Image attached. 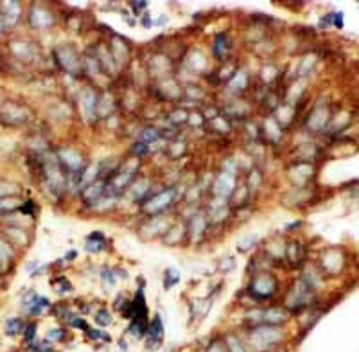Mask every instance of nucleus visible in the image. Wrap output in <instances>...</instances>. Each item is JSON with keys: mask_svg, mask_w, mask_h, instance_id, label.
Masks as SVG:
<instances>
[{"mask_svg": "<svg viewBox=\"0 0 359 352\" xmlns=\"http://www.w3.org/2000/svg\"><path fill=\"white\" fill-rule=\"evenodd\" d=\"M90 333V336H94V340H104V342H108L110 340V336L104 333H99V331H88Z\"/></svg>", "mask_w": 359, "mask_h": 352, "instance_id": "f8f14e48", "label": "nucleus"}, {"mask_svg": "<svg viewBox=\"0 0 359 352\" xmlns=\"http://www.w3.org/2000/svg\"><path fill=\"white\" fill-rule=\"evenodd\" d=\"M148 336L151 338V340H156V342H160V340H162V336H163V325H162V320L158 318V316L153 320V323H151Z\"/></svg>", "mask_w": 359, "mask_h": 352, "instance_id": "7ed1b4c3", "label": "nucleus"}, {"mask_svg": "<svg viewBox=\"0 0 359 352\" xmlns=\"http://www.w3.org/2000/svg\"><path fill=\"white\" fill-rule=\"evenodd\" d=\"M174 198V191H165V193L158 194L156 198L148 205V210L149 212H154V210H162L163 207H167L171 200Z\"/></svg>", "mask_w": 359, "mask_h": 352, "instance_id": "f03ea898", "label": "nucleus"}, {"mask_svg": "<svg viewBox=\"0 0 359 352\" xmlns=\"http://www.w3.org/2000/svg\"><path fill=\"white\" fill-rule=\"evenodd\" d=\"M63 336H65V333H63V329H54V331H51V333H49V340H51V342H56V340H61Z\"/></svg>", "mask_w": 359, "mask_h": 352, "instance_id": "1a4fd4ad", "label": "nucleus"}, {"mask_svg": "<svg viewBox=\"0 0 359 352\" xmlns=\"http://www.w3.org/2000/svg\"><path fill=\"white\" fill-rule=\"evenodd\" d=\"M214 52H215V56H225V52H226V49H228V44H226V38L223 36V34H219L217 38H215V44H214Z\"/></svg>", "mask_w": 359, "mask_h": 352, "instance_id": "20e7f679", "label": "nucleus"}, {"mask_svg": "<svg viewBox=\"0 0 359 352\" xmlns=\"http://www.w3.org/2000/svg\"><path fill=\"white\" fill-rule=\"evenodd\" d=\"M142 24L146 25V27H151V18H149V16H146V18H142Z\"/></svg>", "mask_w": 359, "mask_h": 352, "instance_id": "2eb2a0df", "label": "nucleus"}, {"mask_svg": "<svg viewBox=\"0 0 359 352\" xmlns=\"http://www.w3.org/2000/svg\"><path fill=\"white\" fill-rule=\"evenodd\" d=\"M232 351L234 352H244V349L241 347V343L237 340H232Z\"/></svg>", "mask_w": 359, "mask_h": 352, "instance_id": "4468645a", "label": "nucleus"}, {"mask_svg": "<svg viewBox=\"0 0 359 352\" xmlns=\"http://www.w3.org/2000/svg\"><path fill=\"white\" fill-rule=\"evenodd\" d=\"M0 264H2V262H0Z\"/></svg>", "mask_w": 359, "mask_h": 352, "instance_id": "f3484780", "label": "nucleus"}, {"mask_svg": "<svg viewBox=\"0 0 359 352\" xmlns=\"http://www.w3.org/2000/svg\"><path fill=\"white\" fill-rule=\"evenodd\" d=\"M97 322H99V325H108L110 323V314L106 313V311H101L97 314Z\"/></svg>", "mask_w": 359, "mask_h": 352, "instance_id": "9b49d317", "label": "nucleus"}, {"mask_svg": "<svg viewBox=\"0 0 359 352\" xmlns=\"http://www.w3.org/2000/svg\"><path fill=\"white\" fill-rule=\"evenodd\" d=\"M20 331H22V320L18 318L7 320V323H5V333L9 334V336H13V334H18Z\"/></svg>", "mask_w": 359, "mask_h": 352, "instance_id": "39448f33", "label": "nucleus"}, {"mask_svg": "<svg viewBox=\"0 0 359 352\" xmlns=\"http://www.w3.org/2000/svg\"><path fill=\"white\" fill-rule=\"evenodd\" d=\"M18 205H20L18 200H2V201H0V212L13 210V208H16Z\"/></svg>", "mask_w": 359, "mask_h": 352, "instance_id": "6e6552de", "label": "nucleus"}, {"mask_svg": "<svg viewBox=\"0 0 359 352\" xmlns=\"http://www.w3.org/2000/svg\"><path fill=\"white\" fill-rule=\"evenodd\" d=\"M18 187L14 184H9V182H5V180H0V198H5V196H9V194L16 193Z\"/></svg>", "mask_w": 359, "mask_h": 352, "instance_id": "423d86ee", "label": "nucleus"}, {"mask_svg": "<svg viewBox=\"0 0 359 352\" xmlns=\"http://www.w3.org/2000/svg\"><path fill=\"white\" fill-rule=\"evenodd\" d=\"M70 323H72V325H74V327H81V329H86L85 322H83V320H79V318H72V320H70Z\"/></svg>", "mask_w": 359, "mask_h": 352, "instance_id": "ddd939ff", "label": "nucleus"}, {"mask_svg": "<svg viewBox=\"0 0 359 352\" xmlns=\"http://www.w3.org/2000/svg\"><path fill=\"white\" fill-rule=\"evenodd\" d=\"M273 288H275V280H273L271 277L264 275V277H260V279L255 280L252 290L257 293V297H269V293L273 291Z\"/></svg>", "mask_w": 359, "mask_h": 352, "instance_id": "f257e3e1", "label": "nucleus"}, {"mask_svg": "<svg viewBox=\"0 0 359 352\" xmlns=\"http://www.w3.org/2000/svg\"><path fill=\"white\" fill-rule=\"evenodd\" d=\"M336 25H338V27H341V13H338V15H336Z\"/></svg>", "mask_w": 359, "mask_h": 352, "instance_id": "dca6fc26", "label": "nucleus"}, {"mask_svg": "<svg viewBox=\"0 0 359 352\" xmlns=\"http://www.w3.org/2000/svg\"><path fill=\"white\" fill-rule=\"evenodd\" d=\"M140 139H142L144 144H148V142H153V140L158 139V131L153 130V128H144L140 131Z\"/></svg>", "mask_w": 359, "mask_h": 352, "instance_id": "0eeeda50", "label": "nucleus"}, {"mask_svg": "<svg viewBox=\"0 0 359 352\" xmlns=\"http://www.w3.org/2000/svg\"><path fill=\"white\" fill-rule=\"evenodd\" d=\"M133 153L135 154H146L148 153V144H144V142H139V144H135L133 146Z\"/></svg>", "mask_w": 359, "mask_h": 352, "instance_id": "9d476101", "label": "nucleus"}]
</instances>
